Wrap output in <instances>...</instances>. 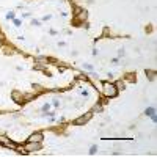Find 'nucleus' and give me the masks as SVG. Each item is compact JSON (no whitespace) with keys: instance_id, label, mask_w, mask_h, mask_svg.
<instances>
[{"instance_id":"1","label":"nucleus","mask_w":157,"mask_h":157,"mask_svg":"<svg viewBox=\"0 0 157 157\" xmlns=\"http://www.w3.org/2000/svg\"><path fill=\"white\" fill-rule=\"evenodd\" d=\"M101 91H102V94H104L107 99H110V98H116V94H118L116 86H115V83H113V82H110V80L102 82V85H101Z\"/></svg>"},{"instance_id":"2","label":"nucleus","mask_w":157,"mask_h":157,"mask_svg":"<svg viewBox=\"0 0 157 157\" xmlns=\"http://www.w3.org/2000/svg\"><path fill=\"white\" fill-rule=\"evenodd\" d=\"M76 24H83L86 22L88 19V11L86 10H82V8H76Z\"/></svg>"},{"instance_id":"3","label":"nucleus","mask_w":157,"mask_h":157,"mask_svg":"<svg viewBox=\"0 0 157 157\" xmlns=\"http://www.w3.org/2000/svg\"><path fill=\"white\" fill-rule=\"evenodd\" d=\"M25 151L27 152H35V151H41L43 149V143H38V141H27L25 145Z\"/></svg>"},{"instance_id":"4","label":"nucleus","mask_w":157,"mask_h":157,"mask_svg":"<svg viewBox=\"0 0 157 157\" xmlns=\"http://www.w3.org/2000/svg\"><path fill=\"white\" fill-rule=\"evenodd\" d=\"M91 118H93V112H88L86 115H82V116H79L77 119H74V124H76V126H83Z\"/></svg>"},{"instance_id":"5","label":"nucleus","mask_w":157,"mask_h":157,"mask_svg":"<svg viewBox=\"0 0 157 157\" xmlns=\"http://www.w3.org/2000/svg\"><path fill=\"white\" fill-rule=\"evenodd\" d=\"M11 101H14L16 104H24V93L19 90H13L11 91Z\"/></svg>"},{"instance_id":"6","label":"nucleus","mask_w":157,"mask_h":157,"mask_svg":"<svg viewBox=\"0 0 157 157\" xmlns=\"http://www.w3.org/2000/svg\"><path fill=\"white\" fill-rule=\"evenodd\" d=\"M0 145H3L5 148H8V149H11V151H14V149L17 148V143H14V141H11V140H8L6 137H0Z\"/></svg>"},{"instance_id":"7","label":"nucleus","mask_w":157,"mask_h":157,"mask_svg":"<svg viewBox=\"0 0 157 157\" xmlns=\"http://www.w3.org/2000/svg\"><path fill=\"white\" fill-rule=\"evenodd\" d=\"M44 140V135L43 132H33L29 138H27V141H38V143H43Z\"/></svg>"},{"instance_id":"8","label":"nucleus","mask_w":157,"mask_h":157,"mask_svg":"<svg viewBox=\"0 0 157 157\" xmlns=\"http://www.w3.org/2000/svg\"><path fill=\"white\" fill-rule=\"evenodd\" d=\"M32 88H33V93H35L36 96L46 91V90H44V86H43V85H39V83H32Z\"/></svg>"},{"instance_id":"9","label":"nucleus","mask_w":157,"mask_h":157,"mask_svg":"<svg viewBox=\"0 0 157 157\" xmlns=\"http://www.w3.org/2000/svg\"><path fill=\"white\" fill-rule=\"evenodd\" d=\"M115 86H116V90L118 91H122L126 88V82H122V80H116L115 82Z\"/></svg>"},{"instance_id":"10","label":"nucleus","mask_w":157,"mask_h":157,"mask_svg":"<svg viewBox=\"0 0 157 157\" xmlns=\"http://www.w3.org/2000/svg\"><path fill=\"white\" fill-rule=\"evenodd\" d=\"M145 72H146V77H148L149 80H154V79H155V71H152V69H146Z\"/></svg>"},{"instance_id":"11","label":"nucleus","mask_w":157,"mask_h":157,"mask_svg":"<svg viewBox=\"0 0 157 157\" xmlns=\"http://www.w3.org/2000/svg\"><path fill=\"white\" fill-rule=\"evenodd\" d=\"M145 115L146 116H152V115H155V108L154 107H148L145 110Z\"/></svg>"},{"instance_id":"12","label":"nucleus","mask_w":157,"mask_h":157,"mask_svg":"<svg viewBox=\"0 0 157 157\" xmlns=\"http://www.w3.org/2000/svg\"><path fill=\"white\" fill-rule=\"evenodd\" d=\"M94 112H99V113H101V112H102V105H101V104H94V107H93V113H94Z\"/></svg>"},{"instance_id":"13","label":"nucleus","mask_w":157,"mask_h":157,"mask_svg":"<svg viewBox=\"0 0 157 157\" xmlns=\"http://www.w3.org/2000/svg\"><path fill=\"white\" fill-rule=\"evenodd\" d=\"M16 17V14H14V11H8V13H6V19H14Z\"/></svg>"},{"instance_id":"14","label":"nucleus","mask_w":157,"mask_h":157,"mask_svg":"<svg viewBox=\"0 0 157 157\" xmlns=\"http://www.w3.org/2000/svg\"><path fill=\"white\" fill-rule=\"evenodd\" d=\"M96 152H98V146H96V145H93V146L90 148V154H91V155H94Z\"/></svg>"},{"instance_id":"15","label":"nucleus","mask_w":157,"mask_h":157,"mask_svg":"<svg viewBox=\"0 0 157 157\" xmlns=\"http://www.w3.org/2000/svg\"><path fill=\"white\" fill-rule=\"evenodd\" d=\"M41 110H43V112H49V110H50V104H44Z\"/></svg>"},{"instance_id":"16","label":"nucleus","mask_w":157,"mask_h":157,"mask_svg":"<svg viewBox=\"0 0 157 157\" xmlns=\"http://www.w3.org/2000/svg\"><path fill=\"white\" fill-rule=\"evenodd\" d=\"M32 25H33V27H39L41 22H39V20H36V19H32Z\"/></svg>"},{"instance_id":"17","label":"nucleus","mask_w":157,"mask_h":157,"mask_svg":"<svg viewBox=\"0 0 157 157\" xmlns=\"http://www.w3.org/2000/svg\"><path fill=\"white\" fill-rule=\"evenodd\" d=\"M83 69H86V71H93V66L88 65V63H83Z\"/></svg>"},{"instance_id":"18","label":"nucleus","mask_w":157,"mask_h":157,"mask_svg":"<svg viewBox=\"0 0 157 157\" xmlns=\"http://www.w3.org/2000/svg\"><path fill=\"white\" fill-rule=\"evenodd\" d=\"M13 24H14V27H20V20L14 17V19H13Z\"/></svg>"},{"instance_id":"19","label":"nucleus","mask_w":157,"mask_h":157,"mask_svg":"<svg viewBox=\"0 0 157 157\" xmlns=\"http://www.w3.org/2000/svg\"><path fill=\"white\" fill-rule=\"evenodd\" d=\"M124 55H126L124 49H119V50H118V57H124Z\"/></svg>"},{"instance_id":"20","label":"nucleus","mask_w":157,"mask_h":157,"mask_svg":"<svg viewBox=\"0 0 157 157\" xmlns=\"http://www.w3.org/2000/svg\"><path fill=\"white\" fill-rule=\"evenodd\" d=\"M52 105H53V107H55V108H57V107H60V102H58L57 99H53V102H52Z\"/></svg>"},{"instance_id":"21","label":"nucleus","mask_w":157,"mask_h":157,"mask_svg":"<svg viewBox=\"0 0 157 157\" xmlns=\"http://www.w3.org/2000/svg\"><path fill=\"white\" fill-rule=\"evenodd\" d=\"M80 94H82V96H83V98H88V91H86V90H83V91H80Z\"/></svg>"},{"instance_id":"22","label":"nucleus","mask_w":157,"mask_h":157,"mask_svg":"<svg viewBox=\"0 0 157 157\" xmlns=\"http://www.w3.org/2000/svg\"><path fill=\"white\" fill-rule=\"evenodd\" d=\"M49 19H52V16H50V14H46V16L43 17V20H49Z\"/></svg>"},{"instance_id":"23","label":"nucleus","mask_w":157,"mask_h":157,"mask_svg":"<svg viewBox=\"0 0 157 157\" xmlns=\"http://www.w3.org/2000/svg\"><path fill=\"white\" fill-rule=\"evenodd\" d=\"M112 65H118V58H112Z\"/></svg>"},{"instance_id":"24","label":"nucleus","mask_w":157,"mask_h":157,"mask_svg":"<svg viewBox=\"0 0 157 157\" xmlns=\"http://www.w3.org/2000/svg\"><path fill=\"white\" fill-rule=\"evenodd\" d=\"M151 119H152V122H157V116H155V115H152Z\"/></svg>"},{"instance_id":"25","label":"nucleus","mask_w":157,"mask_h":157,"mask_svg":"<svg viewBox=\"0 0 157 157\" xmlns=\"http://www.w3.org/2000/svg\"><path fill=\"white\" fill-rule=\"evenodd\" d=\"M3 47V41H2V38H0V49Z\"/></svg>"},{"instance_id":"26","label":"nucleus","mask_w":157,"mask_h":157,"mask_svg":"<svg viewBox=\"0 0 157 157\" xmlns=\"http://www.w3.org/2000/svg\"><path fill=\"white\" fill-rule=\"evenodd\" d=\"M86 2H88V3H93V2H94V0H86Z\"/></svg>"}]
</instances>
